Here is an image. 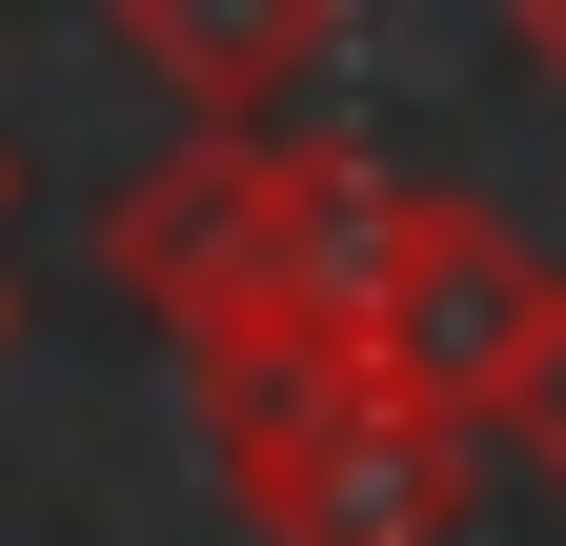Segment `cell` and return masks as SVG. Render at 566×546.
<instances>
[{
    "instance_id": "obj_7",
    "label": "cell",
    "mask_w": 566,
    "mask_h": 546,
    "mask_svg": "<svg viewBox=\"0 0 566 546\" xmlns=\"http://www.w3.org/2000/svg\"><path fill=\"white\" fill-rule=\"evenodd\" d=\"M0 365H21V284H0Z\"/></svg>"
},
{
    "instance_id": "obj_8",
    "label": "cell",
    "mask_w": 566,
    "mask_h": 546,
    "mask_svg": "<svg viewBox=\"0 0 566 546\" xmlns=\"http://www.w3.org/2000/svg\"><path fill=\"white\" fill-rule=\"evenodd\" d=\"M0 202H21V162H0Z\"/></svg>"
},
{
    "instance_id": "obj_1",
    "label": "cell",
    "mask_w": 566,
    "mask_h": 546,
    "mask_svg": "<svg viewBox=\"0 0 566 546\" xmlns=\"http://www.w3.org/2000/svg\"><path fill=\"white\" fill-rule=\"evenodd\" d=\"M365 182H385V162L283 143V122H182V143L102 202V263H122V304L182 324V345H344Z\"/></svg>"
},
{
    "instance_id": "obj_3",
    "label": "cell",
    "mask_w": 566,
    "mask_h": 546,
    "mask_svg": "<svg viewBox=\"0 0 566 546\" xmlns=\"http://www.w3.org/2000/svg\"><path fill=\"white\" fill-rule=\"evenodd\" d=\"M526 284H546V263L485 223V202H446V182H365V243H344V345L465 405L485 365H506Z\"/></svg>"
},
{
    "instance_id": "obj_6",
    "label": "cell",
    "mask_w": 566,
    "mask_h": 546,
    "mask_svg": "<svg viewBox=\"0 0 566 546\" xmlns=\"http://www.w3.org/2000/svg\"><path fill=\"white\" fill-rule=\"evenodd\" d=\"M506 41L546 61V102H566V0H506Z\"/></svg>"
},
{
    "instance_id": "obj_4",
    "label": "cell",
    "mask_w": 566,
    "mask_h": 546,
    "mask_svg": "<svg viewBox=\"0 0 566 546\" xmlns=\"http://www.w3.org/2000/svg\"><path fill=\"white\" fill-rule=\"evenodd\" d=\"M122 61L163 82L182 122H283L324 82V41H344V0H102Z\"/></svg>"
},
{
    "instance_id": "obj_2",
    "label": "cell",
    "mask_w": 566,
    "mask_h": 546,
    "mask_svg": "<svg viewBox=\"0 0 566 546\" xmlns=\"http://www.w3.org/2000/svg\"><path fill=\"white\" fill-rule=\"evenodd\" d=\"M202 445H223V506L263 546H446L465 526V405L405 385L365 345H182Z\"/></svg>"
},
{
    "instance_id": "obj_5",
    "label": "cell",
    "mask_w": 566,
    "mask_h": 546,
    "mask_svg": "<svg viewBox=\"0 0 566 546\" xmlns=\"http://www.w3.org/2000/svg\"><path fill=\"white\" fill-rule=\"evenodd\" d=\"M465 426L506 445V465H546V486H566V263L526 284V324H506V365L465 385Z\"/></svg>"
}]
</instances>
